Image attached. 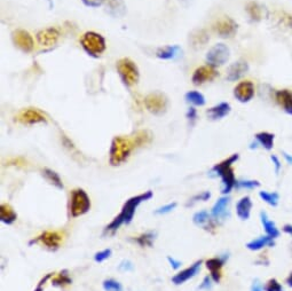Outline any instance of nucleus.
Here are the masks:
<instances>
[{
	"label": "nucleus",
	"mask_w": 292,
	"mask_h": 291,
	"mask_svg": "<svg viewBox=\"0 0 292 291\" xmlns=\"http://www.w3.org/2000/svg\"><path fill=\"white\" fill-rule=\"evenodd\" d=\"M283 158H284L285 162L289 165H292V155H290L289 153L286 152H283Z\"/></svg>",
	"instance_id": "nucleus-56"
},
{
	"label": "nucleus",
	"mask_w": 292,
	"mask_h": 291,
	"mask_svg": "<svg viewBox=\"0 0 292 291\" xmlns=\"http://www.w3.org/2000/svg\"><path fill=\"white\" fill-rule=\"evenodd\" d=\"M210 40V36L209 33L206 32V30L201 29V30H196L190 35V44L194 48L199 50V48H203V47L208 44Z\"/></svg>",
	"instance_id": "nucleus-26"
},
{
	"label": "nucleus",
	"mask_w": 292,
	"mask_h": 291,
	"mask_svg": "<svg viewBox=\"0 0 292 291\" xmlns=\"http://www.w3.org/2000/svg\"><path fill=\"white\" fill-rule=\"evenodd\" d=\"M230 110L231 107L229 104H227V102H221V104L210 108L206 111V114H208V116L211 118L212 121H218V119H222L223 117H226L227 115L230 113Z\"/></svg>",
	"instance_id": "nucleus-25"
},
{
	"label": "nucleus",
	"mask_w": 292,
	"mask_h": 291,
	"mask_svg": "<svg viewBox=\"0 0 292 291\" xmlns=\"http://www.w3.org/2000/svg\"><path fill=\"white\" fill-rule=\"evenodd\" d=\"M212 285H213L212 277L210 276V275H206L203 279V281H202V283L199 286V289L200 290H211Z\"/></svg>",
	"instance_id": "nucleus-45"
},
{
	"label": "nucleus",
	"mask_w": 292,
	"mask_h": 291,
	"mask_svg": "<svg viewBox=\"0 0 292 291\" xmlns=\"http://www.w3.org/2000/svg\"><path fill=\"white\" fill-rule=\"evenodd\" d=\"M247 12L252 21H260L263 19V8L256 2H250L247 5Z\"/></svg>",
	"instance_id": "nucleus-33"
},
{
	"label": "nucleus",
	"mask_w": 292,
	"mask_h": 291,
	"mask_svg": "<svg viewBox=\"0 0 292 291\" xmlns=\"http://www.w3.org/2000/svg\"><path fill=\"white\" fill-rule=\"evenodd\" d=\"M202 263H203L202 260H197V262L192 264L190 267H188L186 269H183V271L179 272L178 274H175V275L172 277V282H173L175 285H180L183 284L184 282H187L188 280L192 279V277H195L201 271Z\"/></svg>",
	"instance_id": "nucleus-18"
},
{
	"label": "nucleus",
	"mask_w": 292,
	"mask_h": 291,
	"mask_svg": "<svg viewBox=\"0 0 292 291\" xmlns=\"http://www.w3.org/2000/svg\"><path fill=\"white\" fill-rule=\"evenodd\" d=\"M63 242V234L60 232H51L47 230L41 235H39L36 239H33L31 243H40L51 250H57L62 245Z\"/></svg>",
	"instance_id": "nucleus-14"
},
{
	"label": "nucleus",
	"mask_w": 292,
	"mask_h": 291,
	"mask_svg": "<svg viewBox=\"0 0 292 291\" xmlns=\"http://www.w3.org/2000/svg\"><path fill=\"white\" fill-rule=\"evenodd\" d=\"M144 106L150 113L155 115H161L164 113L167 107V99L162 93H152L145 96Z\"/></svg>",
	"instance_id": "nucleus-11"
},
{
	"label": "nucleus",
	"mask_w": 292,
	"mask_h": 291,
	"mask_svg": "<svg viewBox=\"0 0 292 291\" xmlns=\"http://www.w3.org/2000/svg\"><path fill=\"white\" fill-rule=\"evenodd\" d=\"M210 199H211V192H210V191H203V192H201V194L195 195L191 200H189L190 202H189L187 205H190V204L195 203V202H199V201H202V202H206V201H209Z\"/></svg>",
	"instance_id": "nucleus-43"
},
{
	"label": "nucleus",
	"mask_w": 292,
	"mask_h": 291,
	"mask_svg": "<svg viewBox=\"0 0 292 291\" xmlns=\"http://www.w3.org/2000/svg\"><path fill=\"white\" fill-rule=\"evenodd\" d=\"M132 139L133 141H134L135 147L139 148V147H142V146L150 143V141H152L153 139V135L149 131L141 130V131L135 132V133L132 135Z\"/></svg>",
	"instance_id": "nucleus-31"
},
{
	"label": "nucleus",
	"mask_w": 292,
	"mask_h": 291,
	"mask_svg": "<svg viewBox=\"0 0 292 291\" xmlns=\"http://www.w3.org/2000/svg\"><path fill=\"white\" fill-rule=\"evenodd\" d=\"M253 202L250 196H243L242 199L236 203V215L242 221L248 220L251 217V210Z\"/></svg>",
	"instance_id": "nucleus-22"
},
{
	"label": "nucleus",
	"mask_w": 292,
	"mask_h": 291,
	"mask_svg": "<svg viewBox=\"0 0 292 291\" xmlns=\"http://www.w3.org/2000/svg\"><path fill=\"white\" fill-rule=\"evenodd\" d=\"M250 291H265V284L261 283V281L259 279L253 280Z\"/></svg>",
	"instance_id": "nucleus-49"
},
{
	"label": "nucleus",
	"mask_w": 292,
	"mask_h": 291,
	"mask_svg": "<svg viewBox=\"0 0 292 291\" xmlns=\"http://www.w3.org/2000/svg\"><path fill=\"white\" fill-rule=\"evenodd\" d=\"M189 2H190V0H180V3L183 4V5H188Z\"/></svg>",
	"instance_id": "nucleus-58"
},
{
	"label": "nucleus",
	"mask_w": 292,
	"mask_h": 291,
	"mask_svg": "<svg viewBox=\"0 0 292 291\" xmlns=\"http://www.w3.org/2000/svg\"><path fill=\"white\" fill-rule=\"evenodd\" d=\"M153 196H154L153 191L148 190V191L142 192V194L133 196V198L128 199L125 202V204L123 205L122 211H120V213L117 217L123 221V224H126V225L130 224V222L133 220V217H134L135 215L137 207H139V205L142 202H145V201L152 199Z\"/></svg>",
	"instance_id": "nucleus-5"
},
{
	"label": "nucleus",
	"mask_w": 292,
	"mask_h": 291,
	"mask_svg": "<svg viewBox=\"0 0 292 291\" xmlns=\"http://www.w3.org/2000/svg\"><path fill=\"white\" fill-rule=\"evenodd\" d=\"M111 254H113V251H111V249H105V250H102V251H99V252H96L95 256H94V260H95L96 263H102V262H105V260H107L108 258H110Z\"/></svg>",
	"instance_id": "nucleus-42"
},
{
	"label": "nucleus",
	"mask_w": 292,
	"mask_h": 291,
	"mask_svg": "<svg viewBox=\"0 0 292 291\" xmlns=\"http://www.w3.org/2000/svg\"><path fill=\"white\" fill-rule=\"evenodd\" d=\"M167 262H169V264L171 265V267L173 268V269H179L180 267H181V265H182V263L180 262V260L175 259V258H173V257H171V256L167 257Z\"/></svg>",
	"instance_id": "nucleus-51"
},
{
	"label": "nucleus",
	"mask_w": 292,
	"mask_h": 291,
	"mask_svg": "<svg viewBox=\"0 0 292 291\" xmlns=\"http://www.w3.org/2000/svg\"><path fill=\"white\" fill-rule=\"evenodd\" d=\"M259 198L261 201H264L266 204H268L269 207L276 208L278 203H280V194L277 191H267V190H261L259 191Z\"/></svg>",
	"instance_id": "nucleus-30"
},
{
	"label": "nucleus",
	"mask_w": 292,
	"mask_h": 291,
	"mask_svg": "<svg viewBox=\"0 0 292 291\" xmlns=\"http://www.w3.org/2000/svg\"><path fill=\"white\" fill-rule=\"evenodd\" d=\"M178 47L175 46H165L162 47L156 52L157 58H160L162 60H171L175 57V54L178 52Z\"/></svg>",
	"instance_id": "nucleus-36"
},
{
	"label": "nucleus",
	"mask_w": 292,
	"mask_h": 291,
	"mask_svg": "<svg viewBox=\"0 0 292 291\" xmlns=\"http://www.w3.org/2000/svg\"><path fill=\"white\" fill-rule=\"evenodd\" d=\"M16 219H17V215L11 205L5 204V203L0 204V220H2L3 224L12 225V224H14Z\"/></svg>",
	"instance_id": "nucleus-27"
},
{
	"label": "nucleus",
	"mask_w": 292,
	"mask_h": 291,
	"mask_svg": "<svg viewBox=\"0 0 292 291\" xmlns=\"http://www.w3.org/2000/svg\"><path fill=\"white\" fill-rule=\"evenodd\" d=\"M282 230H283V232H284L285 234L290 235L291 238H292V224H285L284 226H283Z\"/></svg>",
	"instance_id": "nucleus-54"
},
{
	"label": "nucleus",
	"mask_w": 292,
	"mask_h": 291,
	"mask_svg": "<svg viewBox=\"0 0 292 291\" xmlns=\"http://www.w3.org/2000/svg\"><path fill=\"white\" fill-rule=\"evenodd\" d=\"M136 147L132 138L126 136H115L111 141L109 153V163L113 166H118L125 162Z\"/></svg>",
	"instance_id": "nucleus-2"
},
{
	"label": "nucleus",
	"mask_w": 292,
	"mask_h": 291,
	"mask_svg": "<svg viewBox=\"0 0 292 291\" xmlns=\"http://www.w3.org/2000/svg\"><path fill=\"white\" fill-rule=\"evenodd\" d=\"M133 241H134L136 245H139L140 247H153L154 245V241H155V233L153 232H147V233H143L139 235V236H136L133 238Z\"/></svg>",
	"instance_id": "nucleus-34"
},
{
	"label": "nucleus",
	"mask_w": 292,
	"mask_h": 291,
	"mask_svg": "<svg viewBox=\"0 0 292 291\" xmlns=\"http://www.w3.org/2000/svg\"><path fill=\"white\" fill-rule=\"evenodd\" d=\"M192 221H194L196 226L204 228L205 230L211 233L216 232L219 225L218 222L213 219L211 213H209L206 210H202V211L196 212L195 215L192 216Z\"/></svg>",
	"instance_id": "nucleus-16"
},
{
	"label": "nucleus",
	"mask_w": 292,
	"mask_h": 291,
	"mask_svg": "<svg viewBox=\"0 0 292 291\" xmlns=\"http://www.w3.org/2000/svg\"><path fill=\"white\" fill-rule=\"evenodd\" d=\"M285 284L289 286V288H292V272L286 276L285 279Z\"/></svg>",
	"instance_id": "nucleus-57"
},
{
	"label": "nucleus",
	"mask_w": 292,
	"mask_h": 291,
	"mask_svg": "<svg viewBox=\"0 0 292 291\" xmlns=\"http://www.w3.org/2000/svg\"><path fill=\"white\" fill-rule=\"evenodd\" d=\"M42 175H44L45 179L48 182H51L52 185L55 186L59 189H63V182L62 179L60 178L59 173L55 172V171L51 170V169H44L42 170Z\"/></svg>",
	"instance_id": "nucleus-32"
},
{
	"label": "nucleus",
	"mask_w": 292,
	"mask_h": 291,
	"mask_svg": "<svg viewBox=\"0 0 292 291\" xmlns=\"http://www.w3.org/2000/svg\"><path fill=\"white\" fill-rule=\"evenodd\" d=\"M275 246V239L267 236V235H263L257 238L251 239L250 242L247 243V249L250 251H260L265 249V248H273Z\"/></svg>",
	"instance_id": "nucleus-24"
},
{
	"label": "nucleus",
	"mask_w": 292,
	"mask_h": 291,
	"mask_svg": "<svg viewBox=\"0 0 292 291\" xmlns=\"http://www.w3.org/2000/svg\"><path fill=\"white\" fill-rule=\"evenodd\" d=\"M238 154H234V155L229 156L226 160H223L220 163H217L212 168L211 173H213L216 177H220L222 182V195H229L230 191L236 187V180L233 165L238 160Z\"/></svg>",
	"instance_id": "nucleus-1"
},
{
	"label": "nucleus",
	"mask_w": 292,
	"mask_h": 291,
	"mask_svg": "<svg viewBox=\"0 0 292 291\" xmlns=\"http://www.w3.org/2000/svg\"><path fill=\"white\" fill-rule=\"evenodd\" d=\"M256 94V87L251 80H242L234 88V96L242 104L250 102Z\"/></svg>",
	"instance_id": "nucleus-12"
},
{
	"label": "nucleus",
	"mask_w": 292,
	"mask_h": 291,
	"mask_svg": "<svg viewBox=\"0 0 292 291\" xmlns=\"http://www.w3.org/2000/svg\"><path fill=\"white\" fill-rule=\"evenodd\" d=\"M260 187V182L258 180H251V179H243V180H237L236 182V187L237 189H249L253 190L256 188Z\"/></svg>",
	"instance_id": "nucleus-38"
},
{
	"label": "nucleus",
	"mask_w": 292,
	"mask_h": 291,
	"mask_svg": "<svg viewBox=\"0 0 292 291\" xmlns=\"http://www.w3.org/2000/svg\"><path fill=\"white\" fill-rule=\"evenodd\" d=\"M102 286L106 291H124L122 284L114 279L105 280L102 283Z\"/></svg>",
	"instance_id": "nucleus-39"
},
{
	"label": "nucleus",
	"mask_w": 292,
	"mask_h": 291,
	"mask_svg": "<svg viewBox=\"0 0 292 291\" xmlns=\"http://www.w3.org/2000/svg\"><path fill=\"white\" fill-rule=\"evenodd\" d=\"M227 260H228V255L212 257L205 260V267L210 271V276L212 277L214 283H219L222 277V267L225 266Z\"/></svg>",
	"instance_id": "nucleus-10"
},
{
	"label": "nucleus",
	"mask_w": 292,
	"mask_h": 291,
	"mask_svg": "<svg viewBox=\"0 0 292 291\" xmlns=\"http://www.w3.org/2000/svg\"><path fill=\"white\" fill-rule=\"evenodd\" d=\"M177 208V203L173 202V203H169L164 205V207H161L158 208L156 211H155V215H166V213H170L173 211V210Z\"/></svg>",
	"instance_id": "nucleus-44"
},
{
	"label": "nucleus",
	"mask_w": 292,
	"mask_h": 291,
	"mask_svg": "<svg viewBox=\"0 0 292 291\" xmlns=\"http://www.w3.org/2000/svg\"><path fill=\"white\" fill-rule=\"evenodd\" d=\"M108 12L115 18H122L126 13V5L124 0H109Z\"/></svg>",
	"instance_id": "nucleus-29"
},
{
	"label": "nucleus",
	"mask_w": 292,
	"mask_h": 291,
	"mask_svg": "<svg viewBox=\"0 0 292 291\" xmlns=\"http://www.w3.org/2000/svg\"><path fill=\"white\" fill-rule=\"evenodd\" d=\"M15 121H17L24 125H34V124L46 123L47 118L40 110L36 108H27L21 110L15 116Z\"/></svg>",
	"instance_id": "nucleus-8"
},
{
	"label": "nucleus",
	"mask_w": 292,
	"mask_h": 291,
	"mask_svg": "<svg viewBox=\"0 0 292 291\" xmlns=\"http://www.w3.org/2000/svg\"><path fill=\"white\" fill-rule=\"evenodd\" d=\"M80 44L85 52L94 58L101 57L107 48L105 38L100 33L94 31L85 32L80 38Z\"/></svg>",
	"instance_id": "nucleus-3"
},
{
	"label": "nucleus",
	"mask_w": 292,
	"mask_h": 291,
	"mask_svg": "<svg viewBox=\"0 0 292 291\" xmlns=\"http://www.w3.org/2000/svg\"><path fill=\"white\" fill-rule=\"evenodd\" d=\"M277 20L284 27L292 29V14L286 12H278L277 13Z\"/></svg>",
	"instance_id": "nucleus-40"
},
{
	"label": "nucleus",
	"mask_w": 292,
	"mask_h": 291,
	"mask_svg": "<svg viewBox=\"0 0 292 291\" xmlns=\"http://www.w3.org/2000/svg\"><path fill=\"white\" fill-rule=\"evenodd\" d=\"M255 138L258 144L261 146L266 151H272L275 141V135L273 133H269V132H259V133L255 135Z\"/></svg>",
	"instance_id": "nucleus-28"
},
{
	"label": "nucleus",
	"mask_w": 292,
	"mask_h": 291,
	"mask_svg": "<svg viewBox=\"0 0 292 291\" xmlns=\"http://www.w3.org/2000/svg\"><path fill=\"white\" fill-rule=\"evenodd\" d=\"M62 143L64 147H66L69 152H70L71 154H74V153H78V151H77V148H76V146L72 143V141L67 138L66 135H63L62 136Z\"/></svg>",
	"instance_id": "nucleus-46"
},
{
	"label": "nucleus",
	"mask_w": 292,
	"mask_h": 291,
	"mask_svg": "<svg viewBox=\"0 0 292 291\" xmlns=\"http://www.w3.org/2000/svg\"><path fill=\"white\" fill-rule=\"evenodd\" d=\"M71 283L72 280L70 279V276H69L68 271H62L52 279V284L54 286H66Z\"/></svg>",
	"instance_id": "nucleus-35"
},
{
	"label": "nucleus",
	"mask_w": 292,
	"mask_h": 291,
	"mask_svg": "<svg viewBox=\"0 0 292 291\" xmlns=\"http://www.w3.org/2000/svg\"><path fill=\"white\" fill-rule=\"evenodd\" d=\"M60 31L57 28L42 29L37 33V40L41 46L52 47L57 44L60 39Z\"/></svg>",
	"instance_id": "nucleus-19"
},
{
	"label": "nucleus",
	"mask_w": 292,
	"mask_h": 291,
	"mask_svg": "<svg viewBox=\"0 0 292 291\" xmlns=\"http://www.w3.org/2000/svg\"><path fill=\"white\" fill-rule=\"evenodd\" d=\"M7 165H27V161H24L23 158L17 157V158H12L11 161L7 162Z\"/></svg>",
	"instance_id": "nucleus-52"
},
{
	"label": "nucleus",
	"mask_w": 292,
	"mask_h": 291,
	"mask_svg": "<svg viewBox=\"0 0 292 291\" xmlns=\"http://www.w3.org/2000/svg\"><path fill=\"white\" fill-rule=\"evenodd\" d=\"M13 40H14V44L19 47L20 50H22L23 52H31L34 47V41L32 36L30 35L28 31L25 30L19 29L14 31L13 33Z\"/></svg>",
	"instance_id": "nucleus-17"
},
{
	"label": "nucleus",
	"mask_w": 292,
	"mask_h": 291,
	"mask_svg": "<svg viewBox=\"0 0 292 291\" xmlns=\"http://www.w3.org/2000/svg\"><path fill=\"white\" fill-rule=\"evenodd\" d=\"M260 221L265 230V235H267V236L272 237L274 239L280 237V235H281L280 228L277 227L276 224H275V221L270 219L267 213H266L265 211L260 212Z\"/></svg>",
	"instance_id": "nucleus-21"
},
{
	"label": "nucleus",
	"mask_w": 292,
	"mask_h": 291,
	"mask_svg": "<svg viewBox=\"0 0 292 291\" xmlns=\"http://www.w3.org/2000/svg\"><path fill=\"white\" fill-rule=\"evenodd\" d=\"M237 23H236L233 19L225 16V18L218 20L217 22L213 24V30L214 32L218 33L220 37L230 38L237 32Z\"/></svg>",
	"instance_id": "nucleus-13"
},
{
	"label": "nucleus",
	"mask_w": 292,
	"mask_h": 291,
	"mask_svg": "<svg viewBox=\"0 0 292 291\" xmlns=\"http://www.w3.org/2000/svg\"><path fill=\"white\" fill-rule=\"evenodd\" d=\"M265 291H284V288L276 279H269L265 283Z\"/></svg>",
	"instance_id": "nucleus-41"
},
{
	"label": "nucleus",
	"mask_w": 292,
	"mask_h": 291,
	"mask_svg": "<svg viewBox=\"0 0 292 291\" xmlns=\"http://www.w3.org/2000/svg\"><path fill=\"white\" fill-rule=\"evenodd\" d=\"M119 269H122V271H132L133 265L128 262V260H124V262L119 265Z\"/></svg>",
	"instance_id": "nucleus-53"
},
{
	"label": "nucleus",
	"mask_w": 292,
	"mask_h": 291,
	"mask_svg": "<svg viewBox=\"0 0 292 291\" xmlns=\"http://www.w3.org/2000/svg\"><path fill=\"white\" fill-rule=\"evenodd\" d=\"M187 116H188L189 119H190L191 122H194L195 119H196V110H195L194 108H190V109H189V111H188Z\"/></svg>",
	"instance_id": "nucleus-55"
},
{
	"label": "nucleus",
	"mask_w": 292,
	"mask_h": 291,
	"mask_svg": "<svg viewBox=\"0 0 292 291\" xmlns=\"http://www.w3.org/2000/svg\"><path fill=\"white\" fill-rule=\"evenodd\" d=\"M249 70V64L244 61H238L231 64L227 70V80L235 82L243 77Z\"/></svg>",
	"instance_id": "nucleus-23"
},
{
	"label": "nucleus",
	"mask_w": 292,
	"mask_h": 291,
	"mask_svg": "<svg viewBox=\"0 0 292 291\" xmlns=\"http://www.w3.org/2000/svg\"><path fill=\"white\" fill-rule=\"evenodd\" d=\"M107 0H83V3L88 7H99L103 5Z\"/></svg>",
	"instance_id": "nucleus-50"
},
{
	"label": "nucleus",
	"mask_w": 292,
	"mask_h": 291,
	"mask_svg": "<svg viewBox=\"0 0 292 291\" xmlns=\"http://www.w3.org/2000/svg\"><path fill=\"white\" fill-rule=\"evenodd\" d=\"M91 209V200L84 189L76 188L70 195V215L77 218L87 213Z\"/></svg>",
	"instance_id": "nucleus-4"
},
{
	"label": "nucleus",
	"mask_w": 292,
	"mask_h": 291,
	"mask_svg": "<svg viewBox=\"0 0 292 291\" xmlns=\"http://www.w3.org/2000/svg\"><path fill=\"white\" fill-rule=\"evenodd\" d=\"M51 277H53V273H48V274H46V275L42 277V279L39 281V283H38V285H37V288L34 289L33 291H44V288H42V286L45 285V283L47 281H48Z\"/></svg>",
	"instance_id": "nucleus-48"
},
{
	"label": "nucleus",
	"mask_w": 292,
	"mask_h": 291,
	"mask_svg": "<svg viewBox=\"0 0 292 291\" xmlns=\"http://www.w3.org/2000/svg\"><path fill=\"white\" fill-rule=\"evenodd\" d=\"M218 71L216 70V68L212 66H202L194 71L192 74L191 80L195 85H203L208 82H211L214 78H217Z\"/></svg>",
	"instance_id": "nucleus-15"
},
{
	"label": "nucleus",
	"mask_w": 292,
	"mask_h": 291,
	"mask_svg": "<svg viewBox=\"0 0 292 291\" xmlns=\"http://www.w3.org/2000/svg\"><path fill=\"white\" fill-rule=\"evenodd\" d=\"M186 100L190 102L194 106H204L205 105V98L202 93L197 91H190L186 94Z\"/></svg>",
	"instance_id": "nucleus-37"
},
{
	"label": "nucleus",
	"mask_w": 292,
	"mask_h": 291,
	"mask_svg": "<svg viewBox=\"0 0 292 291\" xmlns=\"http://www.w3.org/2000/svg\"><path fill=\"white\" fill-rule=\"evenodd\" d=\"M270 161H272V163L274 165L275 174L280 173L281 170H282V163H281L280 158H278L276 155H272V156H270Z\"/></svg>",
	"instance_id": "nucleus-47"
},
{
	"label": "nucleus",
	"mask_w": 292,
	"mask_h": 291,
	"mask_svg": "<svg viewBox=\"0 0 292 291\" xmlns=\"http://www.w3.org/2000/svg\"><path fill=\"white\" fill-rule=\"evenodd\" d=\"M230 51L225 44H217L210 48L206 55V61L210 63V66L218 67L225 64L229 60Z\"/></svg>",
	"instance_id": "nucleus-7"
},
{
	"label": "nucleus",
	"mask_w": 292,
	"mask_h": 291,
	"mask_svg": "<svg viewBox=\"0 0 292 291\" xmlns=\"http://www.w3.org/2000/svg\"><path fill=\"white\" fill-rule=\"evenodd\" d=\"M275 101L285 111L287 115L292 116V91L287 88L278 89L275 92Z\"/></svg>",
	"instance_id": "nucleus-20"
},
{
	"label": "nucleus",
	"mask_w": 292,
	"mask_h": 291,
	"mask_svg": "<svg viewBox=\"0 0 292 291\" xmlns=\"http://www.w3.org/2000/svg\"><path fill=\"white\" fill-rule=\"evenodd\" d=\"M117 70L120 78L126 86H133L139 82V69L130 59H122L117 62Z\"/></svg>",
	"instance_id": "nucleus-6"
},
{
	"label": "nucleus",
	"mask_w": 292,
	"mask_h": 291,
	"mask_svg": "<svg viewBox=\"0 0 292 291\" xmlns=\"http://www.w3.org/2000/svg\"><path fill=\"white\" fill-rule=\"evenodd\" d=\"M229 204H230V198L228 195H223L219 199L211 210V215L213 219L216 220L218 224H222L223 221H226L230 216L229 211Z\"/></svg>",
	"instance_id": "nucleus-9"
}]
</instances>
